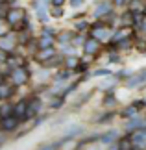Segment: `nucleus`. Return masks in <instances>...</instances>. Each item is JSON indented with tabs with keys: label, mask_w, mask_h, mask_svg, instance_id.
<instances>
[{
	"label": "nucleus",
	"mask_w": 146,
	"mask_h": 150,
	"mask_svg": "<svg viewBox=\"0 0 146 150\" xmlns=\"http://www.w3.org/2000/svg\"><path fill=\"white\" fill-rule=\"evenodd\" d=\"M9 78H11V82H13V85H24L28 80H30V72H28L26 67H17V69L11 71Z\"/></svg>",
	"instance_id": "f257e3e1"
},
{
	"label": "nucleus",
	"mask_w": 146,
	"mask_h": 150,
	"mask_svg": "<svg viewBox=\"0 0 146 150\" xmlns=\"http://www.w3.org/2000/svg\"><path fill=\"white\" fill-rule=\"evenodd\" d=\"M20 122H22L20 119H17L15 115H9V117H4L2 120H0V128H2L6 134H9V132H15L17 128H19Z\"/></svg>",
	"instance_id": "f03ea898"
},
{
	"label": "nucleus",
	"mask_w": 146,
	"mask_h": 150,
	"mask_svg": "<svg viewBox=\"0 0 146 150\" xmlns=\"http://www.w3.org/2000/svg\"><path fill=\"white\" fill-rule=\"evenodd\" d=\"M130 137H131V143H133V146H135V148H139V150H144L146 148V128L133 132Z\"/></svg>",
	"instance_id": "7ed1b4c3"
},
{
	"label": "nucleus",
	"mask_w": 146,
	"mask_h": 150,
	"mask_svg": "<svg viewBox=\"0 0 146 150\" xmlns=\"http://www.w3.org/2000/svg\"><path fill=\"white\" fill-rule=\"evenodd\" d=\"M41 108H43V102H41V98H37V96H33V98L28 100V115H26V120L35 117V115L41 111Z\"/></svg>",
	"instance_id": "20e7f679"
},
{
	"label": "nucleus",
	"mask_w": 146,
	"mask_h": 150,
	"mask_svg": "<svg viewBox=\"0 0 146 150\" xmlns=\"http://www.w3.org/2000/svg\"><path fill=\"white\" fill-rule=\"evenodd\" d=\"M146 128V120L144 119H139V117H131V119H128V122H126V130L128 132H137V130H144Z\"/></svg>",
	"instance_id": "39448f33"
},
{
	"label": "nucleus",
	"mask_w": 146,
	"mask_h": 150,
	"mask_svg": "<svg viewBox=\"0 0 146 150\" xmlns=\"http://www.w3.org/2000/svg\"><path fill=\"white\" fill-rule=\"evenodd\" d=\"M92 37L98 39V41H109L111 39V30L106 26H98L92 30Z\"/></svg>",
	"instance_id": "423d86ee"
},
{
	"label": "nucleus",
	"mask_w": 146,
	"mask_h": 150,
	"mask_svg": "<svg viewBox=\"0 0 146 150\" xmlns=\"http://www.w3.org/2000/svg\"><path fill=\"white\" fill-rule=\"evenodd\" d=\"M98 48H100V41H98V39H95V37L87 39L85 45H83V50H85L87 56H95L96 52H98Z\"/></svg>",
	"instance_id": "0eeeda50"
},
{
	"label": "nucleus",
	"mask_w": 146,
	"mask_h": 150,
	"mask_svg": "<svg viewBox=\"0 0 146 150\" xmlns=\"http://www.w3.org/2000/svg\"><path fill=\"white\" fill-rule=\"evenodd\" d=\"M15 37L13 35H2L0 37V50H4V52H11L15 48Z\"/></svg>",
	"instance_id": "6e6552de"
},
{
	"label": "nucleus",
	"mask_w": 146,
	"mask_h": 150,
	"mask_svg": "<svg viewBox=\"0 0 146 150\" xmlns=\"http://www.w3.org/2000/svg\"><path fill=\"white\" fill-rule=\"evenodd\" d=\"M13 115L20 120H26V115H28V102H19L15 104V109H13Z\"/></svg>",
	"instance_id": "1a4fd4ad"
},
{
	"label": "nucleus",
	"mask_w": 146,
	"mask_h": 150,
	"mask_svg": "<svg viewBox=\"0 0 146 150\" xmlns=\"http://www.w3.org/2000/svg\"><path fill=\"white\" fill-rule=\"evenodd\" d=\"M111 2H100V4H96V8H95V17H104V15H109L111 13Z\"/></svg>",
	"instance_id": "9d476101"
},
{
	"label": "nucleus",
	"mask_w": 146,
	"mask_h": 150,
	"mask_svg": "<svg viewBox=\"0 0 146 150\" xmlns=\"http://www.w3.org/2000/svg\"><path fill=\"white\" fill-rule=\"evenodd\" d=\"M100 141L104 143V145H113V143H116L118 141V134H116V132H106V134L104 135H100Z\"/></svg>",
	"instance_id": "9b49d317"
},
{
	"label": "nucleus",
	"mask_w": 146,
	"mask_h": 150,
	"mask_svg": "<svg viewBox=\"0 0 146 150\" xmlns=\"http://www.w3.org/2000/svg\"><path fill=\"white\" fill-rule=\"evenodd\" d=\"M137 113H139V108H137V104L133 102L131 106H128L124 111H122V117H124V119H131V117H137Z\"/></svg>",
	"instance_id": "f8f14e48"
},
{
	"label": "nucleus",
	"mask_w": 146,
	"mask_h": 150,
	"mask_svg": "<svg viewBox=\"0 0 146 150\" xmlns=\"http://www.w3.org/2000/svg\"><path fill=\"white\" fill-rule=\"evenodd\" d=\"M15 93V89H13V85H6L2 83L0 85V100H4V98H9L11 95Z\"/></svg>",
	"instance_id": "ddd939ff"
},
{
	"label": "nucleus",
	"mask_w": 146,
	"mask_h": 150,
	"mask_svg": "<svg viewBox=\"0 0 146 150\" xmlns=\"http://www.w3.org/2000/svg\"><path fill=\"white\" fill-rule=\"evenodd\" d=\"M19 19H22V9H11L9 13H8V21H9V24H15Z\"/></svg>",
	"instance_id": "4468645a"
},
{
	"label": "nucleus",
	"mask_w": 146,
	"mask_h": 150,
	"mask_svg": "<svg viewBox=\"0 0 146 150\" xmlns=\"http://www.w3.org/2000/svg\"><path fill=\"white\" fill-rule=\"evenodd\" d=\"M52 45H54V37L43 35L39 39V48H52Z\"/></svg>",
	"instance_id": "2eb2a0df"
},
{
	"label": "nucleus",
	"mask_w": 146,
	"mask_h": 150,
	"mask_svg": "<svg viewBox=\"0 0 146 150\" xmlns=\"http://www.w3.org/2000/svg\"><path fill=\"white\" fill-rule=\"evenodd\" d=\"M131 13H142V9H144V6L141 0H131Z\"/></svg>",
	"instance_id": "dca6fc26"
},
{
	"label": "nucleus",
	"mask_w": 146,
	"mask_h": 150,
	"mask_svg": "<svg viewBox=\"0 0 146 150\" xmlns=\"http://www.w3.org/2000/svg\"><path fill=\"white\" fill-rule=\"evenodd\" d=\"M41 50H43V52L39 54V59H41V61H44V59H50V57L54 56V50H52V48H41Z\"/></svg>",
	"instance_id": "f3484780"
},
{
	"label": "nucleus",
	"mask_w": 146,
	"mask_h": 150,
	"mask_svg": "<svg viewBox=\"0 0 146 150\" xmlns=\"http://www.w3.org/2000/svg\"><path fill=\"white\" fill-rule=\"evenodd\" d=\"M67 67L68 69H78L80 67V59H78V57H74V56H71V57H67Z\"/></svg>",
	"instance_id": "a211bd4d"
},
{
	"label": "nucleus",
	"mask_w": 146,
	"mask_h": 150,
	"mask_svg": "<svg viewBox=\"0 0 146 150\" xmlns=\"http://www.w3.org/2000/svg\"><path fill=\"white\" fill-rule=\"evenodd\" d=\"M68 78H71V71L67 69L65 72H59V74L56 76V82H63V80H68Z\"/></svg>",
	"instance_id": "6ab92c4d"
},
{
	"label": "nucleus",
	"mask_w": 146,
	"mask_h": 150,
	"mask_svg": "<svg viewBox=\"0 0 146 150\" xmlns=\"http://www.w3.org/2000/svg\"><path fill=\"white\" fill-rule=\"evenodd\" d=\"M92 74H95V76H111L113 72L107 71V69H98V71H95Z\"/></svg>",
	"instance_id": "aec40b11"
},
{
	"label": "nucleus",
	"mask_w": 146,
	"mask_h": 150,
	"mask_svg": "<svg viewBox=\"0 0 146 150\" xmlns=\"http://www.w3.org/2000/svg\"><path fill=\"white\" fill-rule=\"evenodd\" d=\"M57 146H59V145H57V143H54V145H44V146H41L39 150H57Z\"/></svg>",
	"instance_id": "412c9836"
},
{
	"label": "nucleus",
	"mask_w": 146,
	"mask_h": 150,
	"mask_svg": "<svg viewBox=\"0 0 146 150\" xmlns=\"http://www.w3.org/2000/svg\"><path fill=\"white\" fill-rule=\"evenodd\" d=\"M85 0H71V6L72 8H80V6H83Z\"/></svg>",
	"instance_id": "4be33fe9"
},
{
	"label": "nucleus",
	"mask_w": 146,
	"mask_h": 150,
	"mask_svg": "<svg viewBox=\"0 0 146 150\" xmlns=\"http://www.w3.org/2000/svg\"><path fill=\"white\" fill-rule=\"evenodd\" d=\"M43 35H56L54 28H44V33H43Z\"/></svg>",
	"instance_id": "5701e85b"
},
{
	"label": "nucleus",
	"mask_w": 146,
	"mask_h": 150,
	"mask_svg": "<svg viewBox=\"0 0 146 150\" xmlns=\"http://www.w3.org/2000/svg\"><path fill=\"white\" fill-rule=\"evenodd\" d=\"M113 104H115V98H113V95H111L106 98V106H113Z\"/></svg>",
	"instance_id": "b1692460"
},
{
	"label": "nucleus",
	"mask_w": 146,
	"mask_h": 150,
	"mask_svg": "<svg viewBox=\"0 0 146 150\" xmlns=\"http://www.w3.org/2000/svg\"><path fill=\"white\" fill-rule=\"evenodd\" d=\"M54 17H61V9H59V6H56V8H54Z\"/></svg>",
	"instance_id": "393cba45"
},
{
	"label": "nucleus",
	"mask_w": 146,
	"mask_h": 150,
	"mask_svg": "<svg viewBox=\"0 0 146 150\" xmlns=\"http://www.w3.org/2000/svg\"><path fill=\"white\" fill-rule=\"evenodd\" d=\"M63 2H65V0H52V4H54V6H61Z\"/></svg>",
	"instance_id": "a878e982"
},
{
	"label": "nucleus",
	"mask_w": 146,
	"mask_h": 150,
	"mask_svg": "<svg viewBox=\"0 0 146 150\" xmlns=\"http://www.w3.org/2000/svg\"><path fill=\"white\" fill-rule=\"evenodd\" d=\"M141 28H142V32L146 33V17H144V19H142V24H141Z\"/></svg>",
	"instance_id": "bb28decb"
},
{
	"label": "nucleus",
	"mask_w": 146,
	"mask_h": 150,
	"mask_svg": "<svg viewBox=\"0 0 146 150\" xmlns=\"http://www.w3.org/2000/svg\"><path fill=\"white\" fill-rule=\"evenodd\" d=\"M115 4H116V6H124L126 0H115Z\"/></svg>",
	"instance_id": "cd10ccee"
},
{
	"label": "nucleus",
	"mask_w": 146,
	"mask_h": 150,
	"mask_svg": "<svg viewBox=\"0 0 146 150\" xmlns=\"http://www.w3.org/2000/svg\"><path fill=\"white\" fill-rule=\"evenodd\" d=\"M2 15H6V13H4V8L0 6V19H2Z\"/></svg>",
	"instance_id": "c85d7f7f"
},
{
	"label": "nucleus",
	"mask_w": 146,
	"mask_h": 150,
	"mask_svg": "<svg viewBox=\"0 0 146 150\" xmlns=\"http://www.w3.org/2000/svg\"><path fill=\"white\" fill-rule=\"evenodd\" d=\"M144 102H146V100H144Z\"/></svg>",
	"instance_id": "c756f323"
}]
</instances>
